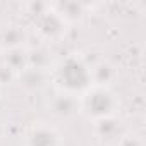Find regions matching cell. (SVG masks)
Wrapping results in <instances>:
<instances>
[{
  "label": "cell",
  "mask_w": 146,
  "mask_h": 146,
  "mask_svg": "<svg viewBox=\"0 0 146 146\" xmlns=\"http://www.w3.org/2000/svg\"><path fill=\"white\" fill-rule=\"evenodd\" d=\"M120 102L107 84H91L79 98V110L93 122L115 117Z\"/></svg>",
  "instance_id": "2"
},
{
  "label": "cell",
  "mask_w": 146,
  "mask_h": 146,
  "mask_svg": "<svg viewBox=\"0 0 146 146\" xmlns=\"http://www.w3.org/2000/svg\"><path fill=\"white\" fill-rule=\"evenodd\" d=\"M24 146H62V136L53 125L35 122L26 131Z\"/></svg>",
  "instance_id": "3"
},
{
  "label": "cell",
  "mask_w": 146,
  "mask_h": 146,
  "mask_svg": "<svg viewBox=\"0 0 146 146\" xmlns=\"http://www.w3.org/2000/svg\"><path fill=\"white\" fill-rule=\"evenodd\" d=\"M50 110L53 115L60 117V119H67V117H72L79 113V98L74 96V95H69V93H64V91H57L52 98V105H50Z\"/></svg>",
  "instance_id": "4"
},
{
  "label": "cell",
  "mask_w": 146,
  "mask_h": 146,
  "mask_svg": "<svg viewBox=\"0 0 146 146\" xmlns=\"http://www.w3.org/2000/svg\"><path fill=\"white\" fill-rule=\"evenodd\" d=\"M53 81L58 91L74 96H78V93L83 95L93 84L91 67L78 57H67L55 67Z\"/></svg>",
  "instance_id": "1"
}]
</instances>
